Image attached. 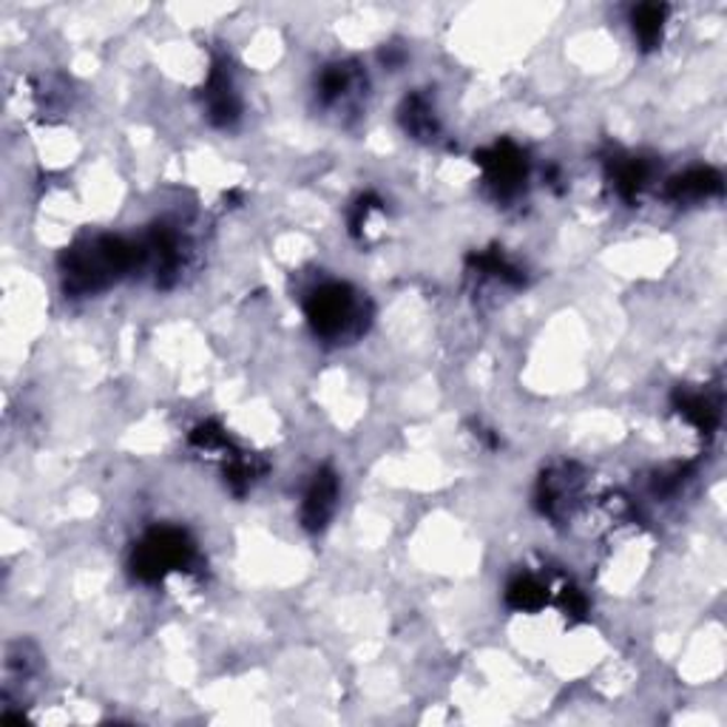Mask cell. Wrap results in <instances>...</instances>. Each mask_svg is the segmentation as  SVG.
Wrapping results in <instances>:
<instances>
[{
	"label": "cell",
	"mask_w": 727,
	"mask_h": 727,
	"mask_svg": "<svg viewBox=\"0 0 727 727\" xmlns=\"http://www.w3.org/2000/svg\"><path fill=\"white\" fill-rule=\"evenodd\" d=\"M478 162H481L483 177L498 191V196H514L528 177L526 154L512 142H498L489 151H483Z\"/></svg>",
	"instance_id": "obj_4"
},
{
	"label": "cell",
	"mask_w": 727,
	"mask_h": 727,
	"mask_svg": "<svg viewBox=\"0 0 727 727\" xmlns=\"http://www.w3.org/2000/svg\"><path fill=\"white\" fill-rule=\"evenodd\" d=\"M316 335L328 341L355 339L367 328V304L359 290L341 281H328L313 290L304 304Z\"/></svg>",
	"instance_id": "obj_2"
},
{
	"label": "cell",
	"mask_w": 727,
	"mask_h": 727,
	"mask_svg": "<svg viewBox=\"0 0 727 727\" xmlns=\"http://www.w3.org/2000/svg\"><path fill=\"white\" fill-rule=\"evenodd\" d=\"M364 86V77H361L359 66L353 63H335L328 66L319 77V100L324 106H339L344 103L353 92Z\"/></svg>",
	"instance_id": "obj_9"
},
{
	"label": "cell",
	"mask_w": 727,
	"mask_h": 727,
	"mask_svg": "<svg viewBox=\"0 0 727 727\" xmlns=\"http://www.w3.org/2000/svg\"><path fill=\"white\" fill-rule=\"evenodd\" d=\"M577 492H580V478L574 474V467H560V469H552L548 474H543L541 494H537L543 514H548L554 521L563 517V514H568Z\"/></svg>",
	"instance_id": "obj_7"
},
{
	"label": "cell",
	"mask_w": 727,
	"mask_h": 727,
	"mask_svg": "<svg viewBox=\"0 0 727 727\" xmlns=\"http://www.w3.org/2000/svg\"><path fill=\"white\" fill-rule=\"evenodd\" d=\"M335 506H339V478L330 469H319L301 501V523L308 532H321L333 521Z\"/></svg>",
	"instance_id": "obj_5"
},
{
	"label": "cell",
	"mask_w": 727,
	"mask_h": 727,
	"mask_svg": "<svg viewBox=\"0 0 727 727\" xmlns=\"http://www.w3.org/2000/svg\"><path fill=\"white\" fill-rule=\"evenodd\" d=\"M667 21V7L662 3H645V7H637L631 14V26H634L637 41L642 43V49H656L662 43V32H665Z\"/></svg>",
	"instance_id": "obj_13"
},
{
	"label": "cell",
	"mask_w": 727,
	"mask_h": 727,
	"mask_svg": "<svg viewBox=\"0 0 727 727\" xmlns=\"http://www.w3.org/2000/svg\"><path fill=\"white\" fill-rule=\"evenodd\" d=\"M131 270H140V245H128L117 236H100L68 250L63 279L72 293H97Z\"/></svg>",
	"instance_id": "obj_1"
},
{
	"label": "cell",
	"mask_w": 727,
	"mask_h": 727,
	"mask_svg": "<svg viewBox=\"0 0 727 727\" xmlns=\"http://www.w3.org/2000/svg\"><path fill=\"white\" fill-rule=\"evenodd\" d=\"M721 191V177L714 174L710 168H694L687 174L676 177L671 182V196L676 202H696L707 200L710 194H719Z\"/></svg>",
	"instance_id": "obj_11"
},
{
	"label": "cell",
	"mask_w": 727,
	"mask_h": 727,
	"mask_svg": "<svg viewBox=\"0 0 727 727\" xmlns=\"http://www.w3.org/2000/svg\"><path fill=\"white\" fill-rule=\"evenodd\" d=\"M196 543L188 537V532L174 526L151 528L133 548L131 568L137 580L142 582H162L165 577L177 571H194L196 566Z\"/></svg>",
	"instance_id": "obj_3"
},
{
	"label": "cell",
	"mask_w": 727,
	"mask_h": 727,
	"mask_svg": "<svg viewBox=\"0 0 727 727\" xmlns=\"http://www.w3.org/2000/svg\"><path fill=\"white\" fill-rule=\"evenodd\" d=\"M548 600V582H543L541 577L534 574H521L509 582L506 602L514 611H537V608L546 606Z\"/></svg>",
	"instance_id": "obj_12"
},
{
	"label": "cell",
	"mask_w": 727,
	"mask_h": 727,
	"mask_svg": "<svg viewBox=\"0 0 727 727\" xmlns=\"http://www.w3.org/2000/svg\"><path fill=\"white\" fill-rule=\"evenodd\" d=\"M205 103H207V117H211L214 126L227 128L239 120L242 103H239V94H236L234 81H231L227 66H214L211 81H207Z\"/></svg>",
	"instance_id": "obj_6"
},
{
	"label": "cell",
	"mask_w": 727,
	"mask_h": 727,
	"mask_svg": "<svg viewBox=\"0 0 727 727\" xmlns=\"http://www.w3.org/2000/svg\"><path fill=\"white\" fill-rule=\"evenodd\" d=\"M648 182V165L642 160H626L617 165L614 185L622 200H637Z\"/></svg>",
	"instance_id": "obj_14"
},
{
	"label": "cell",
	"mask_w": 727,
	"mask_h": 727,
	"mask_svg": "<svg viewBox=\"0 0 727 727\" xmlns=\"http://www.w3.org/2000/svg\"><path fill=\"white\" fill-rule=\"evenodd\" d=\"M400 126H404L407 133H413L415 140H435V133H438V117H435V108L427 94H413V97L404 100Z\"/></svg>",
	"instance_id": "obj_10"
},
{
	"label": "cell",
	"mask_w": 727,
	"mask_h": 727,
	"mask_svg": "<svg viewBox=\"0 0 727 727\" xmlns=\"http://www.w3.org/2000/svg\"><path fill=\"white\" fill-rule=\"evenodd\" d=\"M676 413L691 424V427L710 432L719 424V400L707 389H680L676 393Z\"/></svg>",
	"instance_id": "obj_8"
}]
</instances>
